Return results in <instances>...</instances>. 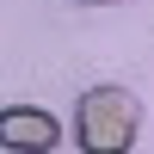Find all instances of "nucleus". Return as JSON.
I'll return each mask as SVG.
<instances>
[{
    "instance_id": "obj_1",
    "label": "nucleus",
    "mask_w": 154,
    "mask_h": 154,
    "mask_svg": "<svg viewBox=\"0 0 154 154\" xmlns=\"http://www.w3.org/2000/svg\"><path fill=\"white\" fill-rule=\"evenodd\" d=\"M136 130H142L136 93H123V86H93V93H80L74 136H80L86 154H123V148H136Z\"/></svg>"
},
{
    "instance_id": "obj_2",
    "label": "nucleus",
    "mask_w": 154,
    "mask_h": 154,
    "mask_svg": "<svg viewBox=\"0 0 154 154\" xmlns=\"http://www.w3.org/2000/svg\"><path fill=\"white\" fill-rule=\"evenodd\" d=\"M0 142L6 148H56L62 142V130H56V117L49 111H0Z\"/></svg>"
},
{
    "instance_id": "obj_3",
    "label": "nucleus",
    "mask_w": 154,
    "mask_h": 154,
    "mask_svg": "<svg viewBox=\"0 0 154 154\" xmlns=\"http://www.w3.org/2000/svg\"><path fill=\"white\" fill-rule=\"evenodd\" d=\"M93 6H99V0H93Z\"/></svg>"
}]
</instances>
